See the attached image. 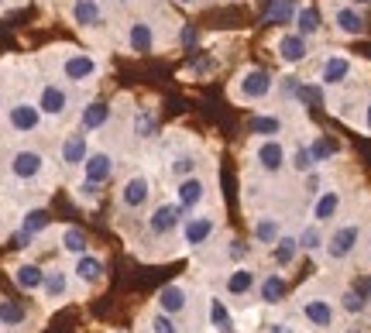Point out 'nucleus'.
I'll return each instance as SVG.
<instances>
[{"label":"nucleus","mask_w":371,"mask_h":333,"mask_svg":"<svg viewBox=\"0 0 371 333\" xmlns=\"http://www.w3.org/2000/svg\"><path fill=\"white\" fill-rule=\"evenodd\" d=\"M275 90V79L268 69H248L238 79V97L241 100H265L268 93Z\"/></svg>","instance_id":"nucleus-1"},{"label":"nucleus","mask_w":371,"mask_h":333,"mask_svg":"<svg viewBox=\"0 0 371 333\" xmlns=\"http://www.w3.org/2000/svg\"><path fill=\"white\" fill-rule=\"evenodd\" d=\"M258 169L268 172V176L282 172L286 169V145L275 141V138H262V145H258Z\"/></svg>","instance_id":"nucleus-2"},{"label":"nucleus","mask_w":371,"mask_h":333,"mask_svg":"<svg viewBox=\"0 0 371 333\" xmlns=\"http://www.w3.org/2000/svg\"><path fill=\"white\" fill-rule=\"evenodd\" d=\"M217 231V220H213L210 213H200V217H189L183 227V241L186 248H200V244H207Z\"/></svg>","instance_id":"nucleus-3"},{"label":"nucleus","mask_w":371,"mask_h":333,"mask_svg":"<svg viewBox=\"0 0 371 333\" xmlns=\"http://www.w3.org/2000/svg\"><path fill=\"white\" fill-rule=\"evenodd\" d=\"M7 121H11V128L18 131V134H31V131L42 124V110H38V103H14L11 107V114H7Z\"/></svg>","instance_id":"nucleus-4"},{"label":"nucleus","mask_w":371,"mask_h":333,"mask_svg":"<svg viewBox=\"0 0 371 333\" xmlns=\"http://www.w3.org/2000/svg\"><path fill=\"white\" fill-rule=\"evenodd\" d=\"M275 49H279V59H282L286 66H299V62H306V55H310V45H306V38H303L299 31L282 35V38L275 42Z\"/></svg>","instance_id":"nucleus-5"},{"label":"nucleus","mask_w":371,"mask_h":333,"mask_svg":"<svg viewBox=\"0 0 371 333\" xmlns=\"http://www.w3.org/2000/svg\"><path fill=\"white\" fill-rule=\"evenodd\" d=\"M358 237H361V227H358V224H347V227H341V231L327 241V255L334 258V261H344V258L351 255L354 248H358Z\"/></svg>","instance_id":"nucleus-6"},{"label":"nucleus","mask_w":371,"mask_h":333,"mask_svg":"<svg viewBox=\"0 0 371 333\" xmlns=\"http://www.w3.org/2000/svg\"><path fill=\"white\" fill-rule=\"evenodd\" d=\"M97 59L93 55H86V52H73L66 62H62V73H66V79H73V83H86V79L97 76Z\"/></svg>","instance_id":"nucleus-7"},{"label":"nucleus","mask_w":371,"mask_h":333,"mask_svg":"<svg viewBox=\"0 0 371 333\" xmlns=\"http://www.w3.org/2000/svg\"><path fill=\"white\" fill-rule=\"evenodd\" d=\"M66 107H69V93L59 83H45L38 93V110L49 117H59V114H66Z\"/></svg>","instance_id":"nucleus-8"},{"label":"nucleus","mask_w":371,"mask_h":333,"mask_svg":"<svg viewBox=\"0 0 371 333\" xmlns=\"http://www.w3.org/2000/svg\"><path fill=\"white\" fill-rule=\"evenodd\" d=\"M42 169H45V158H42V152H31V148H25V152H14V158H11V172H14V179H35Z\"/></svg>","instance_id":"nucleus-9"},{"label":"nucleus","mask_w":371,"mask_h":333,"mask_svg":"<svg viewBox=\"0 0 371 333\" xmlns=\"http://www.w3.org/2000/svg\"><path fill=\"white\" fill-rule=\"evenodd\" d=\"M183 224V206L179 203H162L155 213H152V220H148V227H152V234H169V231H176Z\"/></svg>","instance_id":"nucleus-10"},{"label":"nucleus","mask_w":371,"mask_h":333,"mask_svg":"<svg viewBox=\"0 0 371 333\" xmlns=\"http://www.w3.org/2000/svg\"><path fill=\"white\" fill-rule=\"evenodd\" d=\"M351 59L347 55H327L323 59V69H320V83L323 86H341L347 76H351Z\"/></svg>","instance_id":"nucleus-11"},{"label":"nucleus","mask_w":371,"mask_h":333,"mask_svg":"<svg viewBox=\"0 0 371 333\" xmlns=\"http://www.w3.org/2000/svg\"><path fill=\"white\" fill-rule=\"evenodd\" d=\"M334 25H337V31L347 35V38L365 35V18H361V11H358L354 4H347V7H337V11H334Z\"/></svg>","instance_id":"nucleus-12"},{"label":"nucleus","mask_w":371,"mask_h":333,"mask_svg":"<svg viewBox=\"0 0 371 333\" xmlns=\"http://www.w3.org/2000/svg\"><path fill=\"white\" fill-rule=\"evenodd\" d=\"M207 196V186L203 179H196V176H186L179 179V189H176V203L183 206V213H189L193 206H200V200Z\"/></svg>","instance_id":"nucleus-13"},{"label":"nucleus","mask_w":371,"mask_h":333,"mask_svg":"<svg viewBox=\"0 0 371 333\" xmlns=\"http://www.w3.org/2000/svg\"><path fill=\"white\" fill-rule=\"evenodd\" d=\"M83 172H86V182H107L110 179V172H114V158L107 152H93L86 155V162H83Z\"/></svg>","instance_id":"nucleus-14"},{"label":"nucleus","mask_w":371,"mask_h":333,"mask_svg":"<svg viewBox=\"0 0 371 333\" xmlns=\"http://www.w3.org/2000/svg\"><path fill=\"white\" fill-rule=\"evenodd\" d=\"M299 11V0H268L265 4V25H292Z\"/></svg>","instance_id":"nucleus-15"},{"label":"nucleus","mask_w":371,"mask_h":333,"mask_svg":"<svg viewBox=\"0 0 371 333\" xmlns=\"http://www.w3.org/2000/svg\"><path fill=\"white\" fill-rule=\"evenodd\" d=\"M148 193H152L148 179H145V176H134V179H128L124 189H121V203L128 206V210H138V206H145Z\"/></svg>","instance_id":"nucleus-16"},{"label":"nucleus","mask_w":371,"mask_h":333,"mask_svg":"<svg viewBox=\"0 0 371 333\" xmlns=\"http://www.w3.org/2000/svg\"><path fill=\"white\" fill-rule=\"evenodd\" d=\"M337 210H341V193H337V189H323L317 196V203H313V220H317V224H327V220L337 217Z\"/></svg>","instance_id":"nucleus-17"},{"label":"nucleus","mask_w":371,"mask_h":333,"mask_svg":"<svg viewBox=\"0 0 371 333\" xmlns=\"http://www.w3.org/2000/svg\"><path fill=\"white\" fill-rule=\"evenodd\" d=\"M303 316L313 323V327H334V306L327 299H306L303 303Z\"/></svg>","instance_id":"nucleus-18"},{"label":"nucleus","mask_w":371,"mask_h":333,"mask_svg":"<svg viewBox=\"0 0 371 333\" xmlns=\"http://www.w3.org/2000/svg\"><path fill=\"white\" fill-rule=\"evenodd\" d=\"M62 162H66V165H83V162H86V134H83V131H73V134L62 141Z\"/></svg>","instance_id":"nucleus-19"},{"label":"nucleus","mask_w":371,"mask_h":333,"mask_svg":"<svg viewBox=\"0 0 371 333\" xmlns=\"http://www.w3.org/2000/svg\"><path fill=\"white\" fill-rule=\"evenodd\" d=\"M186 303H189V299H186V289H183V285H165V289L159 292V309H162V313H169V316L183 313Z\"/></svg>","instance_id":"nucleus-20"},{"label":"nucleus","mask_w":371,"mask_h":333,"mask_svg":"<svg viewBox=\"0 0 371 333\" xmlns=\"http://www.w3.org/2000/svg\"><path fill=\"white\" fill-rule=\"evenodd\" d=\"M73 21L80 28H97L104 21V14H100V7H97V0H76L73 4Z\"/></svg>","instance_id":"nucleus-21"},{"label":"nucleus","mask_w":371,"mask_h":333,"mask_svg":"<svg viewBox=\"0 0 371 333\" xmlns=\"http://www.w3.org/2000/svg\"><path fill=\"white\" fill-rule=\"evenodd\" d=\"M128 45H131V52H152V45H155L152 25L148 21H134L131 31H128Z\"/></svg>","instance_id":"nucleus-22"},{"label":"nucleus","mask_w":371,"mask_h":333,"mask_svg":"<svg viewBox=\"0 0 371 333\" xmlns=\"http://www.w3.org/2000/svg\"><path fill=\"white\" fill-rule=\"evenodd\" d=\"M110 121V107L104 100H93L83 110V131H100Z\"/></svg>","instance_id":"nucleus-23"},{"label":"nucleus","mask_w":371,"mask_h":333,"mask_svg":"<svg viewBox=\"0 0 371 333\" xmlns=\"http://www.w3.org/2000/svg\"><path fill=\"white\" fill-rule=\"evenodd\" d=\"M282 299H286V279L282 275H265V282H262V303L275 306Z\"/></svg>","instance_id":"nucleus-24"},{"label":"nucleus","mask_w":371,"mask_h":333,"mask_svg":"<svg viewBox=\"0 0 371 333\" xmlns=\"http://www.w3.org/2000/svg\"><path fill=\"white\" fill-rule=\"evenodd\" d=\"M248 131H251V134H258V138H272V134H279V131H282V121H279V117H272V114H258V117H251V121H248Z\"/></svg>","instance_id":"nucleus-25"},{"label":"nucleus","mask_w":371,"mask_h":333,"mask_svg":"<svg viewBox=\"0 0 371 333\" xmlns=\"http://www.w3.org/2000/svg\"><path fill=\"white\" fill-rule=\"evenodd\" d=\"M296 28H299L303 38L317 35L320 31V11L317 7H299V11H296Z\"/></svg>","instance_id":"nucleus-26"},{"label":"nucleus","mask_w":371,"mask_h":333,"mask_svg":"<svg viewBox=\"0 0 371 333\" xmlns=\"http://www.w3.org/2000/svg\"><path fill=\"white\" fill-rule=\"evenodd\" d=\"M14 282L21 285V289H42V282H45V272L38 268V265H21L18 272H14Z\"/></svg>","instance_id":"nucleus-27"},{"label":"nucleus","mask_w":371,"mask_h":333,"mask_svg":"<svg viewBox=\"0 0 371 333\" xmlns=\"http://www.w3.org/2000/svg\"><path fill=\"white\" fill-rule=\"evenodd\" d=\"M251 285H255V272H251V268H234V272L227 275V292H231V296H244Z\"/></svg>","instance_id":"nucleus-28"},{"label":"nucleus","mask_w":371,"mask_h":333,"mask_svg":"<svg viewBox=\"0 0 371 333\" xmlns=\"http://www.w3.org/2000/svg\"><path fill=\"white\" fill-rule=\"evenodd\" d=\"M272 255H275V261H279V265H292V261L299 258V237H279Z\"/></svg>","instance_id":"nucleus-29"},{"label":"nucleus","mask_w":371,"mask_h":333,"mask_svg":"<svg viewBox=\"0 0 371 333\" xmlns=\"http://www.w3.org/2000/svg\"><path fill=\"white\" fill-rule=\"evenodd\" d=\"M76 275H80L83 282H100V275H104V265H100V258L80 255V265H76Z\"/></svg>","instance_id":"nucleus-30"},{"label":"nucleus","mask_w":371,"mask_h":333,"mask_svg":"<svg viewBox=\"0 0 371 333\" xmlns=\"http://www.w3.org/2000/svg\"><path fill=\"white\" fill-rule=\"evenodd\" d=\"M210 320H213V327H217L220 333L234 330V320H231V313H227V306H224L220 299H210Z\"/></svg>","instance_id":"nucleus-31"},{"label":"nucleus","mask_w":371,"mask_h":333,"mask_svg":"<svg viewBox=\"0 0 371 333\" xmlns=\"http://www.w3.org/2000/svg\"><path fill=\"white\" fill-rule=\"evenodd\" d=\"M25 306H18V303H11V299H0V323H7V327H18V323H25Z\"/></svg>","instance_id":"nucleus-32"},{"label":"nucleus","mask_w":371,"mask_h":333,"mask_svg":"<svg viewBox=\"0 0 371 333\" xmlns=\"http://www.w3.org/2000/svg\"><path fill=\"white\" fill-rule=\"evenodd\" d=\"M62 248H66L69 255H86V234L76 231V227L62 231Z\"/></svg>","instance_id":"nucleus-33"},{"label":"nucleus","mask_w":371,"mask_h":333,"mask_svg":"<svg viewBox=\"0 0 371 333\" xmlns=\"http://www.w3.org/2000/svg\"><path fill=\"white\" fill-rule=\"evenodd\" d=\"M45 227H49V210H28V213H25V227H21V231H28L31 237H35V234H42Z\"/></svg>","instance_id":"nucleus-34"},{"label":"nucleus","mask_w":371,"mask_h":333,"mask_svg":"<svg viewBox=\"0 0 371 333\" xmlns=\"http://www.w3.org/2000/svg\"><path fill=\"white\" fill-rule=\"evenodd\" d=\"M310 155H313V162H330V158H334V155H337V145H334V141H327V138H317V141H313V145H310Z\"/></svg>","instance_id":"nucleus-35"},{"label":"nucleus","mask_w":371,"mask_h":333,"mask_svg":"<svg viewBox=\"0 0 371 333\" xmlns=\"http://www.w3.org/2000/svg\"><path fill=\"white\" fill-rule=\"evenodd\" d=\"M323 244H327V241H323V234H320L317 224H313V227H306V231L299 234V248H303V251H320Z\"/></svg>","instance_id":"nucleus-36"},{"label":"nucleus","mask_w":371,"mask_h":333,"mask_svg":"<svg viewBox=\"0 0 371 333\" xmlns=\"http://www.w3.org/2000/svg\"><path fill=\"white\" fill-rule=\"evenodd\" d=\"M255 237H258L262 244H275V241H279V224H275L272 217H268V220H258V224H255Z\"/></svg>","instance_id":"nucleus-37"},{"label":"nucleus","mask_w":371,"mask_h":333,"mask_svg":"<svg viewBox=\"0 0 371 333\" xmlns=\"http://www.w3.org/2000/svg\"><path fill=\"white\" fill-rule=\"evenodd\" d=\"M134 134H138V138H152V134H155V114H152V110H141V114H138Z\"/></svg>","instance_id":"nucleus-38"},{"label":"nucleus","mask_w":371,"mask_h":333,"mask_svg":"<svg viewBox=\"0 0 371 333\" xmlns=\"http://www.w3.org/2000/svg\"><path fill=\"white\" fill-rule=\"evenodd\" d=\"M193 172H196V158H193V155H176L172 176H176V179H186V176H193Z\"/></svg>","instance_id":"nucleus-39"},{"label":"nucleus","mask_w":371,"mask_h":333,"mask_svg":"<svg viewBox=\"0 0 371 333\" xmlns=\"http://www.w3.org/2000/svg\"><path fill=\"white\" fill-rule=\"evenodd\" d=\"M45 296H52V299H59V296H62V292H66V275H62V272H49V275H45Z\"/></svg>","instance_id":"nucleus-40"},{"label":"nucleus","mask_w":371,"mask_h":333,"mask_svg":"<svg viewBox=\"0 0 371 333\" xmlns=\"http://www.w3.org/2000/svg\"><path fill=\"white\" fill-rule=\"evenodd\" d=\"M341 306H344L347 313H361V309L368 306V299H365V296L358 292V289H347L344 296H341Z\"/></svg>","instance_id":"nucleus-41"},{"label":"nucleus","mask_w":371,"mask_h":333,"mask_svg":"<svg viewBox=\"0 0 371 333\" xmlns=\"http://www.w3.org/2000/svg\"><path fill=\"white\" fill-rule=\"evenodd\" d=\"M292 165H296V172H310V169H313L317 162H313L310 148H299V152H296V162H292Z\"/></svg>","instance_id":"nucleus-42"},{"label":"nucleus","mask_w":371,"mask_h":333,"mask_svg":"<svg viewBox=\"0 0 371 333\" xmlns=\"http://www.w3.org/2000/svg\"><path fill=\"white\" fill-rule=\"evenodd\" d=\"M152 327H155V333H179V327L169 320V313H162V316H155L152 320Z\"/></svg>","instance_id":"nucleus-43"},{"label":"nucleus","mask_w":371,"mask_h":333,"mask_svg":"<svg viewBox=\"0 0 371 333\" xmlns=\"http://www.w3.org/2000/svg\"><path fill=\"white\" fill-rule=\"evenodd\" d=\"M227 255H231V261H241V258H248V244H241V241H231Z\"/></svg>","instance_id":"nucleus-44"},{"label":"nucleus","mask_w":371,"mask_h":333,"mask_svg":"<svg viewBox=\"0 0 371 333\" xmlns=\"http://www.w3.org/2000/svg\"><path fill=\"white\" fill-rule=\"evenodd\" d=\"M354 289H358V292H361V296H365V299L371 303V275H365V279H358V282H354Z\"/></svg>","instance_id":"nucleus-45"},{"label":"nucleus","mask_w":371,"mask_h":333,"mask_svg":"<svg viewBox=\"0 0 371 333\" xmlns=\"http://www.w3.org/2000/svg\"><path fill=\"white\" fill-rule=\"evenodd\" d=\"M80 193L86 196V200H93V196H97V182H83V186H80Z\"/></svg>","instance_id":"nucleus-46"},{"label":"nucleus","mask_w":371,"mask_h":333,"mask_svg":"<svg viewBox=\"0 0 371 333\" xmlns=\"http://www.w3.org/2000/svg\"><path fill=\"white\" fill-rule=\"evenodd\" d=\"M268 333H292V327H286V323H272Z\"/></svg>","instance_id":"nucleus-47"},{"label":"nucleus","mask_w":371,"mask_h":333,"mask_svg":"<svg viewBox=\"0 0 371 333\" xmlns=\"http://www.w3.org/2000/svg\"><path fill=\"white\" fill-rule=\"evenodd\" d=\"M183 42H186V45H193V42H196V31H193V28H186V31H183Z\"/></svg>","instance_id":"nucleus-48"},{"label":"nucleus","mask_w":371,"mask_h":333,"mask_svg":"<svg viewBox=\"0 0 371 333\" xmlns=\"http://www.w3.org/2000/svg\"><path fill=\"white\" fill-rule=\"evenodd\" d=\"M365 128L371 131V100H368V107H365Z\"/></svg>","instance_id":"nucleus-49"},{"label":"nucleus","mask_w":371,"mask_h":333,"mask_svg":"<svg viewBox=\"0 0 371 333\" xmlns=\"http://www.w3.org/2000/svg\"><path fill=\"white\" fill-rule=\"evenodd\" d=\"M347 4H354V7H365V4H371V0H347Z\"/></svg>","instance_id":"nucleus-50"},{"label":"nucleus","mask_w":371,"mask_h":333,"mask_svg":"<svg viewBox=\"0 0 371 333\" xmlns=\"http://www.w3.org/2000/svg\"><path fill=\"white\" fill-rule=\"evenodd\" d=\"M176 4H183V7H193V4H200V0H176Z\"/></svg>","instance_id":"nucleus-51"},{"label":"nucleus","mask_w":371,"mask_h":333,"mask_svg":"<svg viewBox=\"0 0 371 333\" xmlns=\"http://www.w3.org/2000/svg\"><path fill=\"white\" fill-rule=\"evenodd\" d=\"M0 7H4V0H0Z\"/></svg>","instance_id":"nucleus-52"},{"label":"nucleus","mask_w":371,"mask_h":333,"mask_svg":"<svg viewBox=\"0 0 371 333\" xmlns=\"http://www.w3.org/2000/svg\"><path fill=\"white\" fill-rule=\"evenodd\" d=\"M0 107H4V103H0Z\"/></svg>","instance_id":"nucleus-53"},{"label":"nucleus","mask_w":371,"mask_h":333,"mask_svg":"<svg viewBox=\"0 0 371 333\" xmlns=\"http://www.w3.org/2000/svg\"><path fill=\"white\" fill-rule=\"evenodd\" d=\"M368 251H371V248H368Z\"/></svg>","instance_id":"nucleus-54"}]
</instances>
